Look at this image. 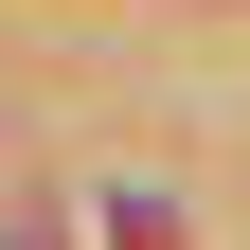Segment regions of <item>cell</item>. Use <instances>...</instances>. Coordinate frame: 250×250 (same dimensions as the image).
Returning <instances> with one entry per match:
<instances>
[{
  "instance_id": "obj_1",
  "label": "cell",
  "mask_w": 250,
  "mask_h": 250,
  "mask_svg": "<svg viewBox=\"0 0 250 250\" xmlns=\"http://www.w3.org/2000/svg\"><path fill=\"white\" fill-rule=\"evenodd\" d=\"M0 250H72V232H54V214H0Z\"/></svg>"
}]
</instances>
